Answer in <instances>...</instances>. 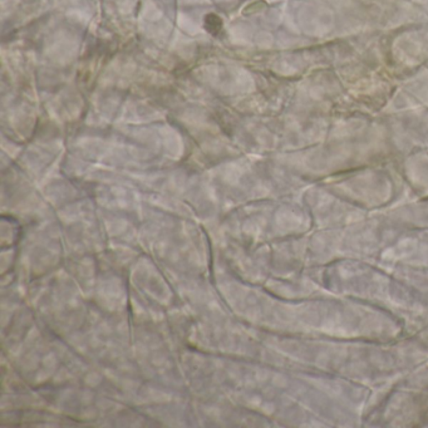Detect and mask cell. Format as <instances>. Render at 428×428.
<instances>
[{"mask_svg": "<svg viewBox=\"0 0 428 428\" xmlns=\"http://www.w3.org/2000/svg\"><path fill=\"white\" fill-rule=\"evenodd\" d=\"M205 28L210 34L217 36L223 29V20L216 14H208L205 18Z\"/></svg>", "mask_w": 428, "mask_h": 428, "instance_id": "1", "label": "cell"}]
</instances>
